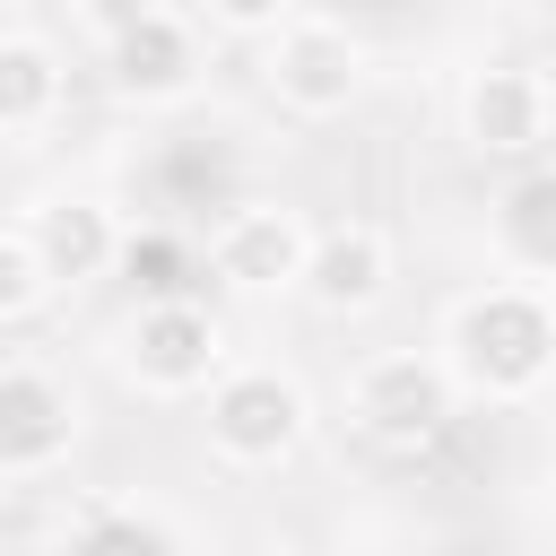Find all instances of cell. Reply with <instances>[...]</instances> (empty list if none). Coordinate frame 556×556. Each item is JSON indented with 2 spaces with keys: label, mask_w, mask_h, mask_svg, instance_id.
<instances>
[{
  "label": "cell",
  "mask_w": 556,
  "mask_h": 556,
  "mask_svg": "<svg viewBox=\"0 0 556 556\" xmlns=\"http://www.w3.org/2000/svg\"><path fill=\"white\" fill-rule=\"evenodd\" d=\"M547 156H556V78H547V139H539Z\"/></svg>",
  "instance_id": "cell-18"
},
{
  "label": "cell",
  "mask_w": 556,
  "mask_h": 556,
  "mask_svg": "<svg viewBox=\"0 0 556 556\" xmlns=\"http://www.w3.org/2000/svg\"><path fill=\"white\" fill-rule=\"evenodd\" d=\"M304 243H313V226H304L295 208H278V200H243V208L217 217V235H208V269H217L235 295H287V287L304 278Z\"/></svg>",
  "instance_id": "cell-7"
},
{
  "label": "cell",
  "mask_w": 556,
  "mask_h": 556,
  "mask_svg": "<svg viewBox=\"0 0 556 556\" xmlns=\"http://www.w3.org/2000/svg\"><path fill=\"white\" fill-rule=\"evenodd\" d=\"M304 426H313V400L278 365H243L208 382V452L235 469H278L304 443Z\"/></svg>",
  "instance_id": "cell-2"
},
{
  "label": "cell",
  "mask_w": 556,
  "mask_h": 556,
  "mask_svg": "<svg viewBox=\"0 0 556 556\" xmlns=\"http://www.w3.org/2000/svg\"><path fill=\"white\" fill-rule=\"evenodd\" d=\"M443 365L478 400H530L556 374V295L539 278H486L443 313Z\"/></svg>",
  "instance_id": "cell-1"
},
{
  "label": "cell",
  "mask_w": 556,
  "mask_h": 556,
  "mask_svg": "<svg viewBox=\"0 0 556 556\" xmlns=\"http://www.w3.org/2000/svg\"><path fill=\"white\" fill-rule=\"evenodd\" d=\"M295 295H313L321 313H374L391 295V243H382V226H356V217L348 226H321L304 243Z\"/></svg>",
  "instance_id": "cell-11"
},
{
  "label": "cell",
  "mask_w": 556,
  "mask_h": 556,
  "mask_svg": "<svg viewBox=\"0 0 556 556\" xmlns=\"http://www.w3.org/2000/svg\"><path fill=\"white\" fill-rule=\"evenodd\" d=\"M61 113V52L43 35H0V139H26Z\"/></svg>",
  "instance_id": "cell-13"
},
{
  "label": "cell",
  "mask_w": 556,
  "mask_h": 556,
  "mask_svg": "<svg viewBox=\"0 0 556 556\" xmlns=\"http://www.w3.org/2000/svg\"><path fill=\"white\" fill-rule=\"evenodd\" d=\"M43 295H52V278H43L35 243H26V226H0V321H26Z\"/></svg>",
  "instance_id": "cell-15"
},
{
  "label": "cell",
  "mask_w": 556,
  "mask_h": 556,
  "mask_svg": "<svg viewBox=\"0 0 556 556\" xmlns=\"http://www.w3.org/2000/svg\"><path fill=\"white\" fill-rule=\"evenodd\" d=\"M26 243H35V261H43V278L52 287H96V278H113L122 269V217L104 208V200H43L35 217H26Z\"/></svg>",
  "instance_id": "cell-10"
},
{
  "label": "cell",
  "mask_w": 556,
  "mask_h": 556,
  "mask_svg": "<svg viewBox=\"0 0 556 556\" xmlns=\"http://www.w3.org/2000/svg\"><path fill=\"white\" fill-rule=\"evenodd\" d=\"M226 365V330L208 321V304L191 295H148L122 330V374L156 400H182V391H208Z\"/></svg>",
  "instance_id": "cell-4"
},
{
  "label": "cell",
  "mask_w": 556,
  "mask_h": 556,
  "mask_svg": "<svg viewBox=\"0 0 556 556\" xmlns=\"http://www.w3.org/2000/svg\"><path fill=\"white\" fill-rule=\"evenodd\" d=\"M70 547H191V521L156 513V504H78L61 521Z\"/></svg>",
  "instance_id": "cell-14"
},
{
  "label": "cell",
  "mask_w": 556,
  "mask_h": 556,
  "mask_svg": "<svg viewBox=\"0 0 556 556\" xmlns=\"http://www.w3.org/2000/svg\"><path fill=\"white\" fill-rule=\"evenodd\" d=\"M452 400H460L452 365H443V356H417V348H391V356L356 365V382H348L356 434H374V443H391V452L434 443V434L452 426Z\"/></svg>",
  "instance_id": "cell-3"
},
{
  "label": "cell",
  "mask_w": 556,
  "mask_h": 556,
  "mask_svg": "<svg viewBox=\"0 0 556 556\" xmlns=\"http://www.w3.org/2000/svg\"><path fill=\"white\" fill-rule=\"evenodd\" d=\"M139 9H156V0H78V17L96 26V43H104V35H122V26L139 17Z\"/></svg>",
  "instance_id": "cell-17"
},
{
  "label": "cell",
  "mask_w": 556,
  "mask_h": 556,
  "mask_svg": "<svg viewBox=\"0 0 556 556\" xmlns=\"http://www.w3.org/2000/svg\"><path fill=\"white\" fill-rule=\"evenodd\" d=\"M200 17L226 26V35H269V26L295 17V0H200Z\"/></svg>",
  "instance_id": "cell-16"
},
{
  "label": "cell",
  "mask_w": 556,
  "mask_h": 556,
  "mask_svg": "<svg viewBox=\"0 0 556 556\" xmlns=\"http://www.w3.org/2000/svg\"><path fill=\"white\" fill-rule=\"evenodd\" d=\"M495 252L513 278H539V287L556 278V156L495 191Z\"/></svg>",
  "instance_id": "cell-12"
},
{
  "label": "cell",
  "mask_w": 556,
  "mask_h": 556,
  "mask_svg": "<svg viewBox=\"0 0 556 556\" xmlns=\"http://www.w3.org/2000/svg\"><path fill=\"white\" fill-rule=\"evenodd\" d=\"M200 70H208V52H200V26L182 17V9H139L122 35H104V87L122 96V104H139V113H165V104H191L200 96Z\"/></svg>",
  "instance_id": "cell-5"
},
{
  "label": "cell",
  "mask_w": 556,
  "mask_h": 556,
  "mask_svg": "<svg viewBox=\"0 0 556 556\" xmlns=\"http://www.w3.org/2000/svg\"><path fill=\"white\" fill-rule=\"evenodd\" d=\"M460 130L478 156H530L547 139V70L530 61H486L460 87Z\"/></svg>",
  "instance_id": "cell-9"
},
{
  "label": "cell",
  "mask_w": 556,
  "mask_h": 556,
  "mask_svg": "<svg viewBox=\"0 0 556 556\" xmlns=\"http://www.w3.org/2000/svg\"><path fill=\"white\" fill-rule=\"evenodd\" d=\"M261 78H269V96H278L287 113L330 122V113H348L356 87H365V43H356L348 26H330V17H287V26H269Z\"/></svg>",
  "instance_id": "cell-6"
},
{
  "label": "cell",
  "mask_w": 556,
  "mask_h": 556,
  "mask_svg": "<svg viewBox=\"0 0 556 556\" xmlns=\"http://www.w3.org/2000/svg\"><path fill=\"white\" fill-rule=\"evenodd\" d=\"M78 443V400L43 365H0V478H43Z\"/></svg>",
  "instance_id": "cell-8"
}]
</instances>
